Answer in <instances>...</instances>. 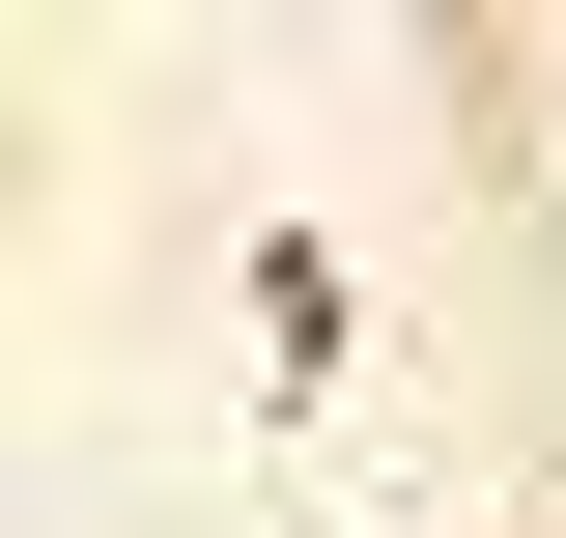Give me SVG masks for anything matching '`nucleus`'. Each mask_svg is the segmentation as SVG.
Instances as JSON below:
<instances>
[]
</instances>
